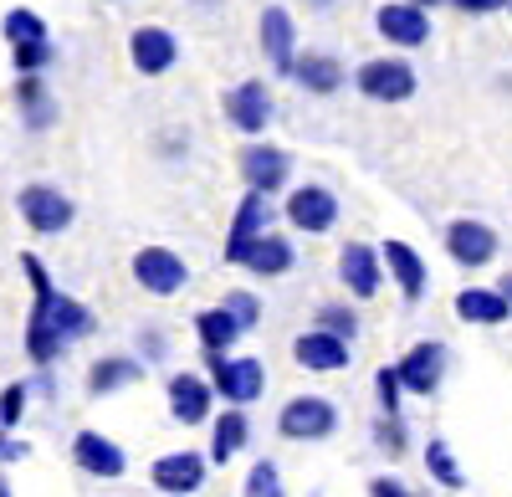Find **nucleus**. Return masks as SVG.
<instances>
[{
    "instance_id": "dca6fc26",
    "label": "nucleus",
    "mask_w": 512,
    "mask_h": 497,
    "mask_svg": "<svg viewBox=\"0 0 512 497\" xmlns=\"http://www.w3.org/2000/svg\"><path fill=\"white\" fill-rule=\"evenodd\" d=\"M292 359L303 369H313V375H338V369H349V339H338V334L313 323L308 334L292 344Z\"/></svg>"
},
{
    "instance_id": "c756f323",
    "label": "nucleus",
    "mask_w": 512,
    "mask_h": 497,
    "mask_svg": "<svg viewBox=\"0 0 512 497\" xmlns=\"http://www.w3.org/2000/svg\"><path fill=\"white\" fill-rule=\"evenodd\" d=\"M0 36H6L11 47H26V41H47V21H41L36 11H26V6H16V11H6V21H0Z\"/></svg>"
},
{
    "instance_id": "20e7f679",
    "label": "nucleus",
    "mask_w": 512,
    "mask_h": 497,
    "mask_svg": "<svg viewBox=\"0 0 512 497\" xmlns=\"http://www.w3.org/2000/svg\"><path fill=\"white\" fill-rule=\"evenodd\" d=\"M354 88L374 103H405L415 98V67L400 62V57H374V62H359L354 72Z\"/></svg>"
},
{
    "instance_id": "f704fd0d",
    "label": "nucleus",
    "mask_w": 512,
    "mask_h": 497,
    "mask_svg": "<svg viewBox=\"0 0 512 497\" xmlns=\"http://www.w3.org/2000/svg\"><path fill=\"white\" fill-rule=\"evenodd\" d=\"M374 390H379V416H400V390H405V385H400V369H395V364L379 369V385H374Z\"/></svg>"
},
{
    "instance_id": "4be33fe9",
    "label": "nucleus",
    "mask_w": 512,
    "mask_h": 497,
    "mask_svg": "<svg viewBox=\"0 0 512 497\" xmlns=\"http://www.w3.org/2000/svg\"><path fill=\"white\" fill-rule=\"evenodd\" d=\"M200 482H205V457L200 451H169V457L154 462V487L159 492L185 497V492H200Z\"/></svg>"
},
{
    "instance_id": "f8f14e48",
    "label": "nucleus",
    "mask_w": 512,
    "mask_h": 497,
    "mask_svg": "<svg viewBox=\"0 0 512 497\" xmlns=\"http://www.w3.org/2000/svg\"><path fill=\"white\" fill-rule=\"evenodd\" d=\"M384 272H390L384 267V252H374V246H364V241H349L344 252H338V282H344L354 298H374Z\"/></svg>"
},
{
    "instance_id": "4468645a",
    "label": "nucleus",
    "mask_w": 512,
    "mask_h": 497,
    "mask_svg": "<svg viewBox=\"0 0 512 497\" xmlns=\"http://www.w3.org/2000/svg\"><path fill=\"white\" fill-rule=\"evenodd\" d=\"M128 57H134V72L164 77L169 67L180 62V41H175V31H164V26H139L134 36H128Z\"/></svg>"
},
{
    "instance_id": "c85d7f7f",
    "label": "nucleus",
    "mask_w": 512,
    "mask_h": 497,
    "mask_svg": "<svg viewBox=\"0 0 512 497\" xmlns=\"http://www.w3.org/2000/svg\"><path fill=\"white\" fill-rule=\"evenodd\" d=\"M425 472H431L446 492H461V487H466V472H461V462H456V451H451L441 436L425 446Z\"/></svg>"
},
{
    "instance_id": "a878e982",
    "label": "nucleus",
    "mask_w": 512,
    "mask_h": 497,
    "mask_svg": "<svg viewBox=\"0 0 512 497\" xmlns=\"http://www.w3.org/2000/svg\"><path fill=\"white\" fill-rule=\"evenodd\" d=\"M246 441H251V421H246V410H241V405L221 410L216 436H210V462H216V467L236 462V451H246Z\"/></svg>"
},
{
    "instance_id": "2f4dec72",
    "label": "nucleus",
    "mask_w": 512,
    "mask_h": 497,
    "mask_svg": "<svg viewBox=\"0 0 512 497\" xmlns=\"http://www.w3.org/2000/svg\"><path fill=\"white\" fill-rule=\"evenodd\" d=\"M374 441H379V451H384V457H405L410 431H405V421H400V416H379V426H374Z\"/></svg>"
},
{
    "instance_id": "423d86ee",
    "label": "nucleus",
    "mask_w": 512,
    "mask_h": 497,
    "mask_svg": "<svg viewBox=\"0 0 512 497\" xmlns=\"http://www.w3.org/2000/svg\"><path fill=\"white\" fill-rule=\"evenodd\" d=\"M374 31L390 41V47L410 52V47L431 41V16H425V6H415V0H390V6L374 11Z\"/></svg>"
},
{
    "instance_id": "5701e85b",
    "label": "nucleus",
    "mask_w": 512,
    "mask_h": 497,
    "mask_svg": "<svg viewBox=\"0 0 512 497\" xmlns=\"http://www.w3.org/2000/svg\"><path fill=\"white\" fill-rule=\"evenodd\" d=\"M292 77L303 82V93H318V98H328V93H338L344 88V62H338L333 52H297V67H292Z\"/></svg>"
},
{
    "instance_id": "79ce46f5",
    "label": "nucleus",
    "mask_w": 512,
    "mask_h": 497,
    "mask_svg": "<svg viewBox=\"0 0 512 497\" xmlns=\"http://www.w3.org/2000/svg\"><path fill=\"white\" fill-rule=\"evenodd\" d=\"M497 287H502V293H507V303H512V272H507V277H502Z\"/></svg>"
},
{
    "instance_id": "ea45409f",
    "label": "nucleus",
    "mask_w": 512,
    "mask_h": 497,
    "mask_svg": "<svg viewBox=\"0 0 512 497\" xmlns=\"http://www.w3.org/2000/svg\"><path fill=\"white\" fill-rule=\"evenodd\" d=\"M139 349H144V359H164V349H169V344H164L159 334H139Z\"/></svg>"
},
{
    "instance_id": "0eeeda50",
    "label": "nucleus",
    "mask_w": 512,
    "mask_h": 497,
    "mask_svg": "<svg viewBox=\"0 0 512 497\" xmlns=\"http://www.w3.org/2000/svg\"><path fill=\"white\" fill-rule=\"evenodd\" d=\"M16 205H21L26 226H31V231H41V236L67 231V226H72V216H77V205H72L57 185H26V190L16 195Z\"/></svg>"
},
{
    "instance_id": "9d476101",
    "label": "nucleus",
    "mask_w": 512,
    "mask_h": 497,
    "mask_svg": "<svg viewBox=\"0 0 512 497\" xmlns=\"http://www.w3.org/2000/svg\"><path fill=\"white\" fill-rule=\"evenodd\" d=\"M236 170H241L246 190L277 195V190L287 185V175H292V159H287V149H277V144H246L241 159H236Z\"/></svg>"
},
{
    "instance_id": "a18cd8bd",
    "label": "nucleus",
    "mask_w": 512,
    "mask_h": 497,
    "mask_svg": "<svg viewBox=\"0 0 512 497\" xmlns=\"http://www.w3.org/2000/svg\"><path fill=\"white\" fill-rule=\"evenodd\" d=\"M0 497H11V487H6V482H0Z\"/></svg>"
},
{
    "instance_id": "bb28decb",
    "label": "nucleus",
    "mask_w": 512,
    "mask_h": 497,
    "mask_svg": "<svg viewBox=\"0 0 512 497\" xmlns=\"http://www.w3.org/2000/svg\"><path fill=\"white\" fill-rule=\"evenodd\" d=\"M139 375H144L139 359H128V354H108V359H98V364L88 369V390H93V395H113V390H123V385H134Z\"/></svg>"
},
{
    "instance_id": "393cba45",
    "label": "nucleus",
    "mask_w": 512,
    "mask_h": 497,
    "mask_svg": "<svg viewBox=\"0 0 512 497\" xmlns=\"http://www.w3.org/2000/svg\"><path fill=\"white\" fill-rule=\"evenodd\" d=\"M241 334H246V328H241V318H236L226 303H221V308L195 313V339H200V349H205V354H231Z\"/></svg>"
},
{
    "instance_id": "a19ab883",
    "label": "nucleus",
    "mask_w": 512,
    "mask_h": 497,
    "mask_svg": "<svg viewBox=\"0 0 512 497\" xmlns=\"http://www.w3.org/2000/svg\"><path fill=\"white\" fill-rule=\"evenodd\" d=\"M26 451H31V446H21V441H11V446H6V457H0V462H21V457H26Z\"/></svg>"
},
{
    "instance_id": "2eb2a0df",
    "label": "nucleus",
    "mask_w": 512,
    "mask_h": 497,
    "mask_svg": "<svg viewBox=\"0 0 512 497\" xmlns=\"http://www.w3.org/2000/svg\"><path fill=\"white\" fill-rule=\"evenodd\" d=\"M72 462L88 472V477H103V482H118L128 472V457H123V446L98 436V431H77L72 436Z\"/></svg>"
},
{
    "instance_id": "37998d69",
    "label": "nucleus",
    "mask_w": 512,
    "mask_h": 497,
    "mask_svg": "<svg viewBox=\"0 0 512 497\" xmlns=\"http://www.w3.org/2000/svg\"><path fill=\"white\" fill-rule=\"evenodd\" d=\"M6 446H11V441H6V426H0V457H6Z\"/></svg>"
},
{
    "instance_id": "49530a36",
    "label": "nucleus",
    "mask_w": 512,
    "mask_h": 497,
    "mask_svg": "<svg viewBox=\"0 0 512 497\" xmlns=\"http://www.w3.org/2000/svg\"><path fill=\"white\" fill-rule=\"evenodd\" d=\"M507 11H512V0H507Z\"/></svg>"
},
{
    "instance_id": "7ed1b4c3",
    "label": "nucleus",
    "mask_w": 512,
    "mask_h": 497,
    "mask_svg": "<svg viewBox=\"0 0 512 497\" xmlns=\"http://www.w3.org/2000/svg\"><path fill=\"white\" fill-rule=\"evenodd\" d=\"M210 385L226 405H251L267 390V369L262 359H231V354H210Z\"/></svg>"
},
{
    "instance_id": "b1692460",
    "label": "nucleus",
    "mask_w": 512,
    "mask_h": 497,
    "mask_svg": "<svg viewBox=\"0 0 512 497\" xmlns=\"http://www.w3.org/2000/svg\"><path fill=\"white\" fill-rule=\"evenodd\" d=\"M379 252H384V267H390V277L400 282L405 303H420V298H425V262H420V252H415L410 241H384Z\"/></svg>"
},
{
    "instance_id": "f257e3e1",
    "label": "nucleus",
    "mask_w": 512,
    "mask_h": 497,
    "mask_svg": "<svg viewBox=\"0 0 512 497\" xmlns=\"http://www.w3.org/2000/svg\"><path fill=\"white\" fill-rule=\"evenodd\" d=\"M21 272L31 277V323H26V354H31V364H41L47 369L67 344H77V339H88L93 328H98V318L82 308L77 298H62L57 287H52V277H47V267H41L31 252L21 257Z\"/></svg>"
},
{
    "instance_id": "473e14b6",
    "label": "nucleus",
    "mask_w": 512,
    "mask_h": 497,
    "mask_svg": "<svg viewBox=\"0 0 512 497\" xmlns=\"http://www.w3.org/2000/svg\"><path fill=\"white\" fill-rule=\"evenodd\" d=\"M246 497H282V472L277 462H256L246 472Z\"/></svg>"
},
{
    "instance_id": "412c9836",
    "label": "nucleus",
    "mask_w": 512,
    "mask_h": 497,
    "mask_svg": "<svg viewBox=\"0 0 512 497\" xmlns=\"http://www.w3.org/2000/svg\"><path fill=\"white\" fill-rule=\"evenodd\" d=\"M16 108H21V123L31 134H47L52 123H57V98H52V88L41 82V72H21V82H16Z\"/></svg>"
},
{
    "instance_id": "72a5a7b5",
    "label": "nucleus",
    "mask_w": 512,
    "mask_h": 497,
    "mask_svg": "<svg viewBox=\"0 0 512 497\" xmlns=\"http://www.w3.org/2000/svg\"><path fill=\"white\" fill-rule=\"evenodd\" d=\"M16 57V72H41V67H52V41H26V47H11Z\"/></svg>"
},
{
    "instance_id": "58836bf2",
    "label": "nucleus",
    "mask_w": 512,
    "mask_h": 497,
    "mask_svg": "<svg viewBox=\"0 0 512 497\" xmlns=\"http://www.w3.org/2000/svg\"><path fill=\"white\" fill-rule=\"evenodd\" d=\"M369 497H415V492H410L400 477H374V482H369Z\"/></svg>"
},
{
    "instance_id": "ddd939ff",
    "label": "nucleus",
    "mask_w": 512,
    "mask_h": 497,
    "mask_svg": "<svg viewBox=\"0 0 512 497\" xmlns=\"http://www.w3.org/2000/svg\"><path fill=\"white\" fill-rule=\"evenodd\" d=\"M256 36H262V57L272 62V72L277 77H292V67H297V26H292L287 6H267Z\"/></svg>"
},
{
    "instance_id": "c9c22d12",
    "label": "nucleus",
    "mask_w": 512,
    "mask_h": 497,
    "mask_svg": "<svg viewBox=\"0 0 512 497\" xmlns=\"http://www.w3.org/2000/svg\"><path fill=\"white\" fill-rule=\"evenodd\" d=\"M26 400H31V390L26 385H6L0 390V426H21V416H26Z\"/></svg>"
},
{
    "instance_id": "c03bdc74",
    "label": "nucleus",
    "mask_w": 512,
    "mask_h": 497,
    "mask_svg": "<svg viewBox=\"0 0 512 497\" xmlns=\"http://www.w3.org/2000/svg\"><path fill=\"white\" fill-rule=\"evenodd\" d=\"M415 6H425V11H431V6H441V0H415Z\"/></svg>"
},
{
    "instance_id": "e433bc0d",
    "label": "nucleus",
    "mask_w": 512,
    "mask_h": 497,
    "mask_svg": "<svg viewBox=\"0 0 512 497\" xmlns=\"http://www.w3.org/2000/svg\"><path fill=\"white\" fill-rule=\"evenodd\" d=\"M226 308L241 318V328H246V334L256 328V318H262V303H256L251 293H226Z\"/></svg>"
},
{
    "instance_id": "f03ea898",
    "label": "nucleus",
    "mask_w": 512,
    "mask_h": 497,
    "mask_svg": "<svg viewBox=\"0 0 512 497\" xmlns=\"http://www.w3.org/2000/svg\"><path fill=\"white\" fill-rule=\"evenodd\" d=\"M226 262L231 267H246L256 277H282L297 267V246L287 236H226Z\"/></svg>"
},
{
    "instance_id": "cd10ccee",
    "label": "nucleus",
    "mask_w": 512,
    "mask_h": 497,
    "mask_svg": "<svg viewBox=\"0 0 512 497\" xmlns=\"http://www.w3.org/2000/svg\"><path fill=\"white\" fill-rule=\"evenodd\" d=\"M267 221H272V195H262V190H246V195L236 200L231 236H262V231H267Z\"/></svg>"
},
{
    "instance_id": "39448f33",
    "label": "nucleus",
    "mask_w": 512,
    "mask_h": 497,
    "mask_svg": "<svg viewBox=\"0 0 512 497\" xmlns=\"http://www.w3.org/2000/svg\"><path fill=\"white\" fill-rule=\"evenodd\" d=\"M277 431L287 441H323V436L338 431V405L323 400V395H297V400H287V410L277 416Z\"/></svg>"
},
{
    "instance_id": "a211bd4d",
    "label": "nucleus",
    "mask_w": 512,
    "mask_h": 497,
    "mask_svg": "<svg viewBox=\"0 0 512 497\" xmlns=\"http://www.w3.org/2000/svg\"><path fill=\"white\" fill-rule=\"evenodd\" d=\"M226 118L236 123L241 134H262L267 123H272V93H267V82H236V88L226 93Z\"/></svg>"
},
{
    "instance_id": "4c0bfd02",
    "label": "nucleus",
    "mask_w": 512,
    "mask_h": 497,
    "mask_svg": "<svg viewBox=\"0 0 512 497\" xmlns=\"http://www.w3.org/2000/svg\"><path fill=\"white\" fill-rule=\"evenodd\" d=\"M446 6H456L466 16H492V11H507V0H446Z\"/></svg>"
},
{
    "instance_id": "9b49d317",
    "label": "nucleus",
    "mask_w": 512,
    "mask_h": 497,
    "mask_svg": "<svg viewBox=\"0 0 512 497\" xmlns=\"http://www.w3.org/2000/svg\"><path fill=\"white\" fill-rule=\"evenodd\" d=\"M446 257H451L456 267H487V262L497 257V231L482 226V221H472V216L451 221V226H446Z\"/></svg>"
},
{
    "instance_id": "f3484780",
    "label": "nucleus",
    "mask_w": 512,
    "mask_h": 497,
    "mask_svg": "<svg viewBox=\"0 0 512 497\" xmlns=\"http://www.w3.org/2000/svg\"><path fill=\"white\" fill-rule=\"evenodd\" d=\"M395 369H400V385L410 395H436L441 380H446V349L441 344H415V349L400 354Z\"/></svg>"
},
{
    "instance_id": "7c9ffc66",
    "label": "nucleus",
    "mask_w": 512,
    "mask_h": 497,
    "mask_svg": "<svg viewBox=\"0 0 512 497\" xmlns=\"http://www.w3.org/2000/svg\"><path fill=\"white\" fill-rule=\"evenodd\" d=\"M318 328H328V334H338V339H359V313L349 308V303H323L318 308V318H313Z\"/></svg>"
},
{
    "instance_id": "aec40b11",
    "label": "nucleus",
    "mask_w": 512,
    "mask_h": 497,
    "mask_svg": "<svg viewBox=\"0 0 512 497\" xmlns=\"http://www.w3.org/2000/svg\"><path fill=\"white\" fill-rule=\"evenodd\" d=\"M456 318L477 323V328H502L512 318V303L502 287H461L456 293Z\"/></svg>"
},
{
    "instance_id": "6ab92c4d",
    "label": "nucleus",
    "mask_w": 512,
    "mask_h": 497,
    "mask_svg": "<svg viewBox=\"0 0 512 497\" xmlns=\"http://www.w3.org/2000/svg\"><path fill=\"white\" fill-rule=\"evenodd\" d=\"M210 405H216V385L200 380V375H175L169 380V416H175L180 426H200L210 416Z\"/></svg>"
},
{
    "instance_id": "6e6552de",
    "label": "nucleus",
    "mask_w": 512,
    "mask_h": 497,
    "mask_svg": "<svg viewBox=\"0 0 512 497\" xmlns=\"http://www.w3.org/2000/svg\"><path fill=\"white\" fill-rule=\"evenodd\" d=\"M134 277H139L144 293H154V298H175L180 287L190 282V267H185L180 252H169V246H144V252L134 257Z\"/></svg>"
},
{
    "instance_id": "de8ad7c7",
    "label": "nucleus",
    "mask_w": 512,
    "mask_h": 497,
    "mask_svg": "<svg viewBox=\"0 0 512 497\" xmlns=\"http://www.w3.org/2000/svg\"><path fill=\"white\" fill-rule=\"evenodd\" d=\"M169 497H175V492H169Z\"/></svg>"
},
{
    "instance_id": "1a4fd4ad",
    "label": "nucleus",
    "mask_w": 512,
    "mask_h": 497,
    "mask_svg": "<svg viewBox=\"0 0 512 497\" xmlns=\"http://www.w3.org/2000/svg\"><path fill=\"white\" fill-rule=\"evenodd\" d=\"M282 216L297 226V231H308V236H323L338 226V195L328 185H297L282 205Z\"/></svg>"
}]
</instances>
